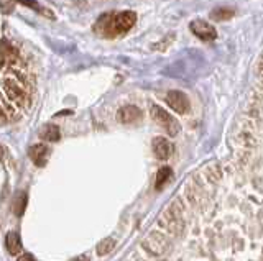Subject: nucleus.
I'll use <instances>...</instances> for the list:
<instances>
[{"instance_id":"obj_1","label":"nucleus","mask_w":263,"mask_h":261,"mask_svg":"<svg viewBox=\"0 0 263 261\" xmlns=\"http://www.w3.org/2000/svg\"><path fill=\"white\" fill-rule=\"evenodd\" d=\"M150 115H152V120L155 122V124L158 127H161V130H164L170 136H178L181 133L179 122L164 109L158 107V105H152Z\"/></svg>"},{"instance_id":"obj_2","label":"nucleus","mask_w":263,"mask_h":261,"mask_svg":"<svg viewBox=\"0 0 263 261\" xmlns=\"http://www.w3.org/2000/svg\"><path fill=\"white\" fill-rule=\"evenodd\" d=\"M164 101L170 105V107L175 110L179 115H184V113L189 112V99L186 97L184 92L181 91H170L164 97Z\"/></svg>"},{"instance_id":"obj_3","label":"nucleus","mask_w":263,"mask_h":261,"mask_svg":"<svg viewBox=\"0 0 263 261\" xmlns=\"http://www.w3.org/2000/svg\"><path fill=\"white\" fill-rule=\"evenodd\" d=\"M191 31L197 38L204 39V42H214L216 36H217L216 28H214L212 25H209V23L204 22V20H194L191 23Z\"/></svg>"},{"instance_id":"obj_4","label":"nucleus","mask_w":263,"mask_h":261,"mask_svg":"<svg viewBox=\"0 0 263 261\" xmlns=\"http://www.w3.org/2000/svg\"><path fill=\"white\" fill-rule=\"evenodd\" d=\"M153 153L158 159H168L173 153V145L166 140L164 136H156L153 138Z\"/></svg>"},{"instance_id":"obj_5","label":"nucleus","mask_w":263,"mask_h":261,"mask_svg":"<svg viewBox=\"0 0 263 261\" xmlns=\"http://www.w3.org/2000/svg\"><path fill=\"white\" fill-rule=\"evenodd\" d=\"M142 118V110L135 105H125L117 112V120L120 124H135Z\"/></svg>"},{"instance_id":"obj_6","label":"nucleus","mask_w":263,"mask_h":261,"mask_svg":"<svg viewBox=\"0 0 263 261\" xmlns=\"http://www.w3.org/2000/svg\"><path fill=\"white\" fill-rule=\"evenodd\" d=\"M31 161L35 163L36 166H45L46 161H48V156H49V150L46 145H31V148L28 151Z\"/></svg>"},{"instance_id":"obj_7","label":"nucleus","mask_w":263,"mask_h":261,"mask_svg":"<svg viewBox=\"0 0 263 261\" xmlns=\"http://www.w3.org/2000/svg\"><path fill=\"white\" fill-rule=\"evenodd\" d=\"M5 91L8 94V97L10 99H13L16 104H20V105H25L27 104V94H25V91H22V89L13 84V83H5Z\"/></svg>"},{"instance_id":"obj_8","label":"nucleus","mask_w":263,"mask_h":261,"mask_svg":"<svg viewBox=\"0 0 263 261\" xmlns=\"http://www.w3.org/2000/svg\"><path fill=\"white\" fill-rule=\"evenodd\" d=\"M5 247L8 250L10 255H18L22 251V240H20V235L15 233V232H10L7 233V238H5Z\"/></svg>"},{"instance_id":"obj_9","label":"nucleus","mask_w":263,"mask_h":261,"mask_svg":"<svg viewBox=\"0 0 263 261\" xmlns=\"http://www.w3.org/2000/svg\"><path fill=\"white\" fill-rule=\"evenodd\" d=\"M40 136L43 138V140H46V142H58V140H60L61 133H60V128H58L56 125H46L40 132Z\"/></svg>"},{"instance_id":"obj_10","label":"nucleus","mask_w":263,"mask_h":261,"mask_svg":"<svg viewBox=\"0 0 263 261\" xmlns=\"http://www.w3.org/2000/svg\"><path fill=\"white\" fill-rule=\"evenodd\" d=\"M171 177V168L164 166L158 171V174H156V189H161V187H164V184H166V181Z\"/></svg>"},{"instance_id":"obj_11","label":"nucleus","mask_w":263,"mask_h":261,"mask_svg":"<svg viewBox=\"0 0 263 261\" xmlns=\"http://www.w3.org/2000/svg\"><path fill=\"white\" fill-rule=\"evenodd\" d=\"M114 247H115L114 240H110V238H105L104 242H101V243H99V247H97V251H99V255H101V256H104V255H107V253H110V251L114 250Z\"/></svg>"},{"instance_id":"obj_12","label":"nucleus","mask_w":263,"mask_h":261,"mask_svg":"<svg viewBox=\"0 0 263 261\" xmlns=\"http://www.w3.org/2000/svg\"><path fill=\"white\" fill-rule=\"evenodd\" d=\"M16 202H18V206H15V214L16 215H22L23 214V209H25V204H27V197H25V194H20L18 199H16Z\"/></svg>"},{"instance_id":"obj_13","label":"nucleus","mask_w":263,"mask_h":261,"mask_svg":"<svg viewBox=\"0 0 263 261\" xmlns=\"http://www.w3.org/2000/svg\"><path fill=\"white\" fill-rule=\"evenodd\" d=\"M15 2H20L22 5H28L30 9H33V10H38V12H45L43 9H41V7H38L35 2H33V0H15Z\"/></svg>"},{"instance_id":"obj_14","label":"nucleus","mask_w":263,"mask_h":261,"mask_svg":"<svg viewBox=\"0 0 263 261\" xmlns=\"http://www.w3.org/2000/svg\"><path fill=\"white\" fill-rule=\"evenodd\" d=\"M20 259H33V256L31 255H23V256H20Z\"/></svg>"},{"instance_id":"obj_15","label":"nucleus","mask_w":263,"mask_h":261,"mask_svg":"<svg viewBox=\"0 0 263 261\" xmlns=\"http://www.w3.org/2000/svg\"><path fill=\"white\" fill-rule=\"evenodd\" d=\"M2 156H4V148H2V145H0V159H2Z\"/></svg>"}]
</instances>
